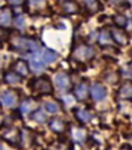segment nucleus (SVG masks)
Returning a JSON list of instances; mask_svg holds the SVG:
<instances>
[{
  "label": "nucleus",
  "mask_w": 132,
  "mask_h": 150,
  "mask_svg": "<svg viewBox=\"0 0 132 150\" xmlns=\"http://www.w3.org/2000/svg\"><path fill=\"white\" fill-rule=\"evenodd\" d=\"M31 89L37 93H41V95H49V93L53 92L52 81L45 75L36 78L31 81Z\"/></svg>",
  "instance_id": "nucleus-1"
},
{
  "label": "nucleus",
  "mask_w": 132,
  "mask_h": 150,
  "mask_svg": "<svg viewBox=\"0 0 132 150\" xmlns=\"http://www.w3.org/2000/svg\"><path fill=\"white\" fill-rule=\"evenodd\" d=\"M11 45L14 46L18 51H36L38 48V42L33 38H28V37H22V36H16L11 40Z\"/></svg>",
  "instance_id": "nucleus-2"
},
{
  "label": "nucleus",
  "mask_w": 132,
  "mask_h": 150,
  "mask_svg": "<svg viewBox=\"0 0 132 150\" xmlns=\"http://www.w3.org/2000/svg\"><path fill=\"white\" fill-rule=\"evenodd\" d=\"M94 55V49L91 46H80L73 51V58L77 60H87Z\"/></svg>",
  "instance_id": "nucleus-3"
},
{
  "label": "nucleus",
  "mask_w": 132,
  "mask_h": 150,
  "mask_svg": "<svg viewBox=\"0 0 132 150\" xmlns=\"http://www.w3.org/2000/svg\"><path fill=\"white\" fill-rule=\"evenodd\" d=\"M16 102H17V95L15 93V91L8 90L0 95V105L4 106V107H12V106L16 105Z\"/></svg>",
  "instance_id": "nucleus-4"
},
{
  "label": "nucleus",
  "mask_w": 132,
  "mask_h": 150,
  "mask_svg": "<svg viewBox=\"0 0 132 150\" xmlns=\"http://www.w3.org/2000/svg\"><path fill=\"white\" fill-rule=\"evenodd\" d=\"M110 33L112 37V41H115L117 45L120 46H126L127 42H129V37L126 35L125 31H122V28L120 27H114L110 30Z\"/></svg>",
  "instance_id": "nucleus-5"
},
{
  "label": "nucleus",
  "mask_w": 132,
  "mask_h": 150,
  "mask_svg": "<svg viewBox=\"0 0 132 150\" xmlns=\"http://www.w3.org/2000/svg\"><path fill=\"white\" fill-rule=\"evenodd\" d=\"M91 96L96 101H103L106 97V89L99 83H96L91 87Z\"/></svg>",
  "instance_id": "nucleus-6"
},
{
  "label": "nucleus",
  "mask_w": 132,
  "mask_h": 150,
  "mask_svg": "<svg viewBox=\"0 0 132 150\" xmlns=\"http://www.w3.org/2000/svg\"><path fill=\"white\" fill-rule=\"evenodd\" d=\"M12 22V10L10 8L0 9V27L8 28Z\"/></svg>",
  "instance_id": "nucleus-7"
},
{
  "label": "nucleus",
  "mask_w": 132,
  "mask_h": 150,
  "mask_svg": "<svg viewBox=\"0 0 132 150\" xmlns=\"http://www.w3.org/2000/svg\"><path fill=\"white\" fill-rule=\"evenodd\" d=\"M55 84L60 90H67L70 87V78L65 73H60L55 76Z\"/></svg>",
  "instance_id": "nucleus-8"
},
{
  "label": "nucleus",
  "mask_w": 132,
  "mask_h": 150,
  "mask_svg": "<svg viewBox=\"0 0 132 150\" xmlns=\"http://www.w3.org/2000/svg\"><path fill=\"white\" fill-rule=\"evenodd\" d=\"M62 10H64V12L67 15L77 14L80 11V5L75 1V0H66V1L62 4Z\"/></svg>",
  "instance_id": "nucleus-9"
},
{
  "label": "nucleus",
  "mask_w": 132,
  "mask_h": 150,
  "mask_svg": "<svg viewBox=\"0 0 132 150\" xmlns=\"http://www.w3.org/2000/svg\"><path fill=\"white\" fill-rule=\"evenodd\" d=\"M45 63L43 62L42 58H38L37 55H33L29 60V65H31V69H32L34 73H41L45 69Z\"/></svg>",
  "instance_id": "nucleus-10"
},
{
  "label": "nucleus",
  "mask_w": 132,
  "mask_h": 150,
  "mask_svg": "<svg viewBox=\"0 0 132 150\" xmlns=\"http://www.w3.org/2000/svg\"><path fill=\"white\" fill-rule=\"evenodd\" d=\"M88 90H89L88 89V85L86 83H81L73 91L75 97L77 100H80V101H83V100H86L88 96Z\"/></svg>",
  "instance_id": "nucleus-11"
},
{
  "label": "nucleus",
  "mask_w": 132,
  "mask_h": 150,
  "mask_svg": "<svg viewBox=\"0 0 132 150\" xmlns=\"http://www.w3.org/2000/svg\"><path fill=\"white\" fill-rule=\"evenodd\" d=\"M119 96L124 100H132V84L131 83L122 84L120 90H119Z\"/></svg>",
  "instance_id": "nucleus-12"
},
{
  "label": "nucleus",
  "mask_w": 132,
  "mask_h": 150,
  "mask_svg": "<svg viewBox=\"0 0 132 150\" xmlns=\"http://www.w3.org/2000/svg\"><path fill=\"white\" fill-rule=\"evenodd\" d=\"M58 58H59V54L54 51H52V49H45L42 54V59L45 64H52L54 62L58 60Z\"/></svg>",
  "instance_id": "nucleus-13"
},
{
  "label": "nucleus",
  "mask_w": 132,
  "mask_h": 150,
  "mask_svg": "<svg viewBox=\"0 0 132 150\" xmlns=\"http://www.w3.org/2000/svg\"><path fill=\"white\" fill-rule=\"evenodd\" d=\"M49 127L50 129L53 130V132L55 133H61V132H64L65 130V122L64 121H61L59 120V118H53L52 121L49 122Z\"/></svg>",
  "instance_id": "nucleus-14"
},
{
  "label": "nucleus",
  "mask_w": 132,
  "mask_h": 150,
  "mask_svg": "<svg viewBox=\"0 0 132 150\" xmlns=\"http://www.w3.org/2000/svg\"><path fill=\"white\" fill-rule=\"evenodd\" d=\"M98 41L102 46H108L112 42V37H111V33L108 28H103L100 31L99 33V37H98Z\"/></svg>",
  "instance_id": "nucleus-15"
},
{
  "label": "nucleus",
  "mask_w": 132,
  "mask_h": 150,
  "mask_svg": "<svg viewBox=\"0 0 132 150\" xmlns=\"http://www.w3.org/2000/svg\"><path fill=\"white\" fill-rule=\"evenodd\" d=\"M75 115H76V118L81 123H87L92 121V118H93V115L87 110H76L75 111Z\"/></svg>",
  "instance_id": "nucleus-16"
},
{
  "label": "nucleus",
  "mask_w": 132,
  "mask_h": 150,
  "mask_svg": "<svg viewBox=\"0 0 132 150\" xmlns=\"http://www.w3.org/2000/svg\"><path fill=\"white\" fill-rule=\"evenodd\" d=\"M4 80L6 81L8 84H11V85H15V84H18L21 81V76L18 75L17 73L15 71H6L4 74Z\"/></svg>",
  "instance_id": "nucleus-17"
},
{
  "label": "nucleus",
  "mask_w": 132,
  "mask_h": 150,
  "mask_svg": "<svg viewBox=\"0 0 132 150\" xmlns=\"http://www.w3.org/2000/svg\"><path fill=\"white\" fill-rule=\"evenodd\" d=\"M14 68H15V70H16L15 73H17L20 76H27V75H28V67L26 65L24 62H22V60L16 62Z\"/></svg>",
  "instance_id": "nucleus-18"
},
{
  "label": "nucleus",
  "mask_w": 132,
  "mask_h": 150,
  "mask_svg": "<svg viewBox=\"0 0 132 150\" xmlns=\"http://www.w3.org/2000/svg\"><path fill=\"white\" fill-rule=\"evenodd\" d=\"M83 4L88 12H91V14H94L100 9V4L98 0H83Z\"/></svg>",
  "instance_id": "nucleus-19"
},
{
  "label": "nucleus",
  "mask_w": 132,
  "mask_h": 150,
  "mask_svg": "<svg viewBox=\"0 0 132 150\" xmlns=\"http://www.w3.org/2000/svg\"><path fill=\"white\" fill-rule=\"evenodd\" d=\"M72 137H73V139L76 140V142H83L86 139V130L83 128H81V127L73 128Z\"/></svg>",
  "instance_id": "nucleus-20"
},
{
  "label": "nucleus",
  "mask_w": 132,
  "mask_h": 150,
  "mask_svg": "<svg viewBox=\"0 0 132 150\" xmlns=\"http://www.w3.org/2000/svg\"><path fill=\"white\" fill-rule=\"evenodd\" d=\"M20 138H21V145L23 146H28L32 143V135L29 134L28 130H22L20 134Z\"/></svg>",
  "instance_id": "nucleus-21"
},
{
  "label": "nucleus",
  "mask_w": 132,
  "mask_h": 150,
  "mask_svg": "<svg viewBox=\"0 0 132 150\" xmlns=\"http://www.w3.org/2000/svg\"><path fill=\"white\" fill-rule=\"evenodd\" d=\"M112 21H114V23L120 28H124L127 25V18L125 16H122V15H115L114 17H112Z\"/></svg>",
  "instance_id": "nucleus-22"
},
{
  "label": "nucleus",
  "mask_w": 132,
  "mask_h": 150,
  "mask_svg": "<svg viewBox=\"0 0 132 150\" xmlns=\"http://www.w3.org/2000/svg\"><path fill=\"white\" fill-rule=\"evenodd\" d=\"M32 101L31 100H24V101L21 103V107H20V111L22 115H28L31 110H32Z\"/></svg>",
  "instance_id": "nucleus-23"
},
{
  "label": "nucleus",
  "mask_w": 132,
  "mask_h": 150,
  "mask_svg": "<svg viewBox=\"0 0 132 150\" xmlns=\"http://www.w3.org/2000/svg\"><path fill=\"white\" fill-rule=\"evenodd\" d=\"M31 117H32L33 121L38 122V123H43V122L47 121V116L44 115V112H42V110H37Z\"/></svg>",
  "instance_id": "nucleus-24"
},
{
  "label": "nucleus",
  "mask_w": 132,
  "mask_h": 150,
  "mask_svg": "<svg viewBox=\"0 0 132 150\" xmlns=\"http://www.w3.org/2000/svg\"><path fill=\"white\" fill-rule=\"evenodd\" d=\"M45 108H47V111L49 112V113H56V112H59V110H60L59 105L56 102H47Z\"/></svg>",
  "instance_id": "nucleus-25"
},
{
  "label": "nucleus",
  "mask_w": 132,
  "mask_h": 150,
  "mask_svg": "<svg viewBox=\"0 0 132 150\" xmlns=\"http://www.w3.org/2000/svg\"><path fill=\"white\" fill-rule=\"evenodd\" d=\"M29 4L33 9H41L45 5V0H29Z\"/></svg>",
  "instance_id": "nucleus-26"
},
{
  "label": "nucleus",
  "mask_w": 132,
  "mask_h": 150,
  "mask_svg": "<svg viewBox=\"0 0 132 150\" xmlns=\"http://www.w3.org/2000/svg\"><path fill=\"white\" fill-rule=\"evenodd\" d=\"M15 26L20 30H22L24 27V17L22 15H18L15 17Z\"/></svg>",
  "instance_id": "nucleus-27"
},
{
  "label": "nucleus",
  "mask_w": 132,
  "mask_h": 150,
  "mask_svg": "<svg viewBox=\"0 0 132 150\" xmlns=\"http://www.w3.org/2000/svg\"><path fill=\"white\" fill-rule=\"evenodd\" d=\"M122 74L125 75V76H130L132 78V64H129L125 69H122Z\"/></svg>",
  "instance_id": "nucleus-28"
},
{
  "label": "nucleus",
  "mask_w": 132,
  "mask_h": 150,
  "mask_svg": "<svg viewBox=\"0 0 132 150\" xmlns=\"http://www.w3.org/2000/svg\"><path fill=\"white\" fill-rule=\"evenodd\" d=\"M10 1V4H12V5H20L21 3H22V0H9Z\"/></svg>",
  "instance_id": "nucleus-29"
},
{
  "label": "nucleus",
  "mask_w": 132,
  "mask_h": 150,
  "mask_svg": "<svg viewBox=\"0 0 132 150\" xmlns=\"http://www.w3.org/2000/svg\"><path fill=\"white\" fill-rule=\"evenodd\" d=\"M0 150H3V144L1 143H0Z\"/></svg>",
  "instance_id": "nucleus-30"
},
{
  "label": "nucleus",
  "mask_w": 132,
  "mask_h": 150,
  "mask_svg": "<svg viewBox=\"0 0 132 150\" xmlns=\"http://www.w3.org/2000/svg\"><path fill=\"white\" fill-rule=\"evenodd\" d=\"M0 78H1V76H0Z\"/></svg>",
  "instance_id": "nucleus-31"
},
{
  "label": "nucleus",
  "mask_w": 132,
  "mask_h": 150,
  "mask_svg": "<svg viewBox=\"0 0 132 150\" xmlns=\"http://www.w3.org/2000/svg\"><path fill=\"white\" fill-rule=\"evenodd\" d=\"M131 1H132V0H131Z\"/></svg>",
  "instance_id": "nucleus-32"
}]
</instances>
